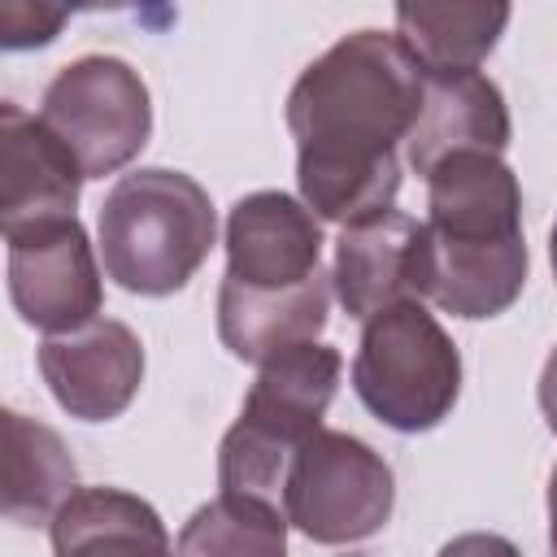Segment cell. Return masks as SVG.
<instances>
[{"label":"cell","mask_w":557,"mask_h":557,"mask_svg":"<svg viewBox=\"0 0 557 557\" xmlns=\"http://www.w3.org/2000/svg\"><path fill=\"white\" fill-rule=\"evenodd\" d=\"M426 70L396 35L357 30L331 44L292 87L300 200L339 226L387 213L400 191L396 148L422 113Z\"/></svg>","instance_id":"6da1fadb"},{"label":"cell","mask_w":557,"mask_h":557,"mask_svg":"<svg viewBox=\"0 0 557 557\" xmlns=\"http://www.w3.org/2000/svg\"><path fill=\"white\" fill-rule=\"evenodd\" d=\"M213 239V200L183 170H131L109 187L100 205L104 274L135 296H170L187 287Z\"/></svg>","instance_id":"7a4b0ae2"},{"label":"cell","mask_w":557,"mask_h":557,"mask_svg":"<svg viewBox=\"0 0 557 557\" xmlns=\"http://www.w3.org/2000/svg\"><path fill=\"white\" fill-rule=\"evenodd\" d=\"M339 370L344 357L331 344H300L261 366L235 426L218 448L222 492L257 496L283 509V479L292 470V457L313 431H322V413L335 400Z\"/></svg>","instance_id":"3957f363"},{"label":"cell","mask_w":557,"mask_h":557,"mask_svg":"<svg viewBox=\"0 0 557 557\" xmlns=\"http://www.w3.org/2000/svg\"><path fill=\"white\" fill-rule=\"evenodd\" d=\"M352 387L383 426L405 435L431 431L457 405L461 352L435 313H426L422 300H409L366 322L352 361Z\"/></svg>","instance_id":"277c9868"},{"label":"cell","mask_w":557,"mask_h":557,"mask_svg":"<svg viewBox=\"0 0 557 557\" xmlns=\"http://www.w3.org/2000/svg\"><path fill=\"white\" fill-rule=\"evenodd\" d=\"M392 466L348 431H313L283 479V513L313 544H361L392 518Z\"/></svg>","instance_id":"5b68a950"},{"label":"cell","mask_w":557,"mask_h":557,"mask_svg":"<svg viewBox=\"0 0 557 557\" xmlns=\"http://www.w3.org/2000/svg\"><path fill=\"white\" fill-rule=\"evenodd\" d=\"M39 122L70 148L83 178L117 174L139 157L152 131V104L139 70L117 57H78L44 91Z\"/></svg>","instance_id":"8992f818"},{"label":"cell","mask_w":557,"mask_h":557,"mask_svg":"<svg viewBox=\"0 0 557 557\" xmlns=\"http://www.w3.org/2000/svg\"><path fill=\"white\" fill-rule=\"evenodd\" d=\"M9 296L22 322L48 335H70L100 318V265L78 218L9 239Z\"/></svg>","instance_id":"52a82bcc"},{"label":"cell","mask_w":557,"mask_h":557,"mask_svg":"<svg viewBox=\"0 0 557 557\" xmlns=\"http://www.w3.org/2000/svg\"><path fill=\"white\" fill-rule=\"evenodd\" d=\"M331 283L344 313L357 322H370L383 309L422 300L431 292L426 222H413L409 213L387 209L357 226H344L335 239Z\"/></svg>","instance_id":"ba28073f"},{"label":"cell","mask_w":557,"mask_h":557,"mask_svg":"<svg viewBox=\"0 0 557 557\" xmlns=\"http://www.w3.org/2000/svg\"><path fill=\"white\" fill-rule=\"evenodd\" d=\"M322 274L318 213L287 191H252L226 218V283L292 292Z\"/></svg>","instance_id":"9c48e42d"},{"label":"cell","mask_w":557,"mask_h":557,"mask_svg":"<svg viewBox=\"0 0 557 557\" xmlns=\"http://www.w3.org/2000/svg\"><path fill=\"white\" fill-rule=\"evenodd\" d=\"M39 374L57 405L83 422L117 418L144 383V344L126 322L96 318L39 344Z\"/></svg>","instance_id":"30bf717a"},{"label":"cell","mask_w":557,"mask_h":557,"mask_svg":"<svg viewBox=\"0 0 557 557\" xmlns=\"http://www.w3.org/2000/svg\"><path fill=\"white\" fill-rule=\"evenodd\" d=\"M426 235L448 248L522 239V187L496 152H453L426 174Z\"/></svg>","instance_id":"8fae6325"},{"label":"cell","mask_w":557,"mask_h":557,"mask_svg":"<svg viewBox=\"0 0 557 557\" xmlns=\"http://www.w3.org/2000/svg\"><path fill=\"white\" fill-rule=\"evenodd\" d=\"M83 170L70 148L17 104L0 109V226L4 239L74 218Z\"/></svg>","instance_id":"7c38bea8"},{"label":"cell","mask_w":557,"mask_h":557,"mask_svg":"<svg viewBox=\"0 0 557 557\" xmlns=\"http://www.w3.org/2000/svg\"><path fill=\"white\" fill-rule=\"evenodd\" d=\"M509 144V109L500 87L479 70L426 74L422 113L405 139L409 165L426 178L453 152H505Z\"/></svg>","instance_id":"4fadbf2b"},{"label":"cell","mask_w":557,"mask_h":557,"mask_svg":"<svg viewBox=\"0 0 557 557\" xmlns=\"http://www.w3.org/2000/svg\"><path fill=\"white\" fill-rule=\"evenodd\" d=\"M331 292L335 283L318 274L305 287L292 292H248L222 278L218 287V335L222 344L252 366H265L270 357L318 344L326 313H331Z\"/></svg>","instance_id":"5bb4252c"},{"label":"cell","mask_w":557,"mask_h":557,"mask_svg":"<svg viewBox=\"0 0 557 557\" xmlns=\"http://www.w3.org/2000/svg\"><path fill=\"white\" fill-rule=\"evenodd\" d=\"M48 527L57 557H174L161 513L122 487H78Z\"/></svg>","instance_id":"9a60e30c"},{"label":"cell","mask_w":557,"mask_h":557,"mask_svg":"<svg viewBox=\"0 0 557 557\" xmlns=\"http://www.w3.org/2000/svg\"><path fill=\"white\" fill-rule=\"evenodd\" d=\"M78 492V470L61 435L17 409L4 413V518L52 522Z\"/></svg>","instance_id":"2e32d148"},{"label":"cell","mask_w":557,"mask_h":557,"mask_svg":"<svg viewBox=\"0 0 557 557\" xmlns=\"http://www.w3.org/2000/svg\"><path fill=\"white\" fill-rule=\"evenodd\" d=\"M509 22V4H396V39L426 74L479 70Z\"/></svg>","instance_id":"e0dca14e"},{"label":"cell","mask_w":557,"mask_h":557,"mask_svg":"<svg viewBox=\"0 0 557 557\" xmlns=\"http://www.w3.org/2000/svg\"><path fill=\"white\" fill-rule=\"evenodd\" d=\"M287 527L278 505L218 492L183 522L174 557H287Z\"/></svg>","instance_id":"ac0fdd59"},{"label":"cell","mask_w":557,"mask_h":557,"mask_svg":"<svg viewBox=\"0 0 557 557\" xmlns=\"http://www.w3.org/2000/svg\"><path fill=\"white\" fill-rule=\"evenodd\" d=\"M65 22V9L57 4H30V0H4L0 4V44L4 48H35L48 44Z\"/></svg>","instance_id":"d6986e66"},{"label":"cell","mask_w":557,"mask_h":557,"mask_svg":"<svg viewBox=\"0 0 557 557\" xmlns=\"http://www.w3.org/2000/svg\"><path fill=\"white\" fill-rule=\"evenodd\" d=\"M440 557H522L505 535H492V531H466L457 540H448L440 548Z\"/></svg>","instance_id":"ffe728a7"},{"label":"cell","mask_w":557,"mask_h":557,"mask_svg":"<svg viewBox=\"0 0 557 557\" xmlns=\"http://www.w3.org/2000/svg\"><path fill=\"white\" fill-rule=\"evenodd\" d=\"M540 409H544V418H548V426L557 435V348L548 352L544 374H540Z\"/></svg>","instance_id":"44dd1931"},{"label":"cell","mask_w":557,"mask_h":557,"mask_svg":"<svg viewBox=\"0 0 557 557\" xmlns=\"http://www.w3.org/2000/svg\"><path fill=\"white\" fill-rule=\"evenodd\" d=\"M548 557H557V470L548 479Z\"/></svg>","instance_id":"7402d4cb"},{"label":"cell","mask_w":557,"mask_h":557,"mask_svg":"<svg viewBox=\"0 0 557 557\" xmlns=\"http://www.w3.org/2000/svg\"><path fill=\"white\" fill-rule=\"evenodd\" d=\"M548 257H553V274H557V222H553V235H548Z\"/></svg>","instance_id":"603a6c76"}]
</instances>
